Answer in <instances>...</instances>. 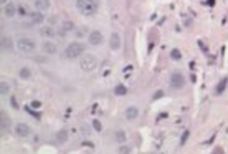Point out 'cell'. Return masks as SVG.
<instances>
[{
  "label": "cell",
  "mask_w": 228,
  "mask_h": 154,
  "mask_svg": "<svg viewBox=\"0 0 228 154\" xmlns=\"http://www.w3.org/2000/svg\"><path fill=\"white\" fill-rule=\"evenodd\" d=\"M9 123H10V119H9V116H7V113H0V126H2V131H5L7 128H9Z\"/></svg>",
  "instance_id": "cell-14"
},
{
  "label": "cell",
  "mask_w": 228,
  "mask_h": 154,
  "mask_svg": "<svg viewBox=\"0 0 228 154\" xmlns=\"http://www.w3.org/2000/svg\"><path fill=\"white\" fill-rule=\"evenodd\" d=\"M26 113H28V114H32V116H35V118H36V119H40V114H38V113H33L32 110H30V106H28V108H26Z\"/></svg>",
  "instance_id": "cell-27"
},
{
  "label": "cell",
  "mask_w": 228,
  "mask_h": 154,
  "mask_svg": "<svg viewBox=\"0 0 228 154\" xmlns=\"http://www.w3.org/2000/svg\"><path fill=\"white\" fill-rule=\"evenodd\" d=\"M66 138H68V133H66V131H60V133L56 134V142H60V144H61V142L66 141Z\"/></svg>",
  "instance_id": "cell-19"
},
{
  "label": "cell",
  "mask_w": 228,
  "mask_h": 154,
  "mask_svg": "<svg viewBox=\"0 0 228 154\" xmlns=\"http://www.w3.org/2000/svg\"><path fill=\"white\" fill-rule=\"evenodd\" d=\"M137 114H139V111H137V108H134V106H129L127 110H126V118L129 119V121L136 119V118H137Z\"/></svg>",
  "instance_id": "cell-13"
},
{
  "label": "cell",
  "mask_w": 228,
  "mask_h": 154,
  "mask_svg": "<svg viewBox=\"0 0 228 154\" xmlns=\"http://www.w3.org/2000/svg\"><path fill=\"white\" fill-rule=\"evenodd\" d=\"M114 93H116L117 96H124V95L127 93V88H126L124 85H117L116 88H114Z\"/></svg>",
  "instance_id": "cell-17"
},
{
  "label": "cell",
  "mask_w": 228,
  "mask_h": 154,
  "mask_svg": "<svg viewBox=\"0 0 228 154\" xmlns=\"http://www.w3.org/2000/svg\"><path fill=\"white\" fill-rule=\"evenodd\" d=\"M188 131H185V133H184V136H182V141H180V144H185V141H187L188 139Z\"/></svg>",
  "instance_id": "cell-26"
},
{
  "label": "cell",
  "mask_w": 228,
  "mask_h": 154,
  "mask_svg": "<svg viewBox=\"0 0 228 154\" xmlns=\"http://www.w3.org/2000/svg\"><path fill=\"white\" fill-rule=\"evenodd\" d=\"M20 76L22 78H30V70L28 68H22L20 70Z\"/></svg>",
  "instance_id": "cell-23"
},
{
  "label": "cell",
  "mask_w": 228,
  "mask_h": 154,
  "mask_svg": "<svg viewBox=\"0 0 228 154\" xmlns=\"http://www.w3.org/2000/svg\"><path fill=\"white\" fill-rule=\"evenodd\" d=\"M93 128H94L96 131H101V129H102V126H101L99 121H93Z\"/></svg>",
  "instance_id": "cell-25"
},
{
  "label": "cell",
  "mask_w": 228,
  "mask_h": 154,
  "mask_svg": "<svg viewBox=\"0 0 228 154\" xmlns=\"http://www.w3.org/2000/svg\"><path fill=\"white\" fill-rule=\"evenodd\" d=\"M41 48H43V51H45V53H48V55L56 53V45H55V43H51V42H43Z\"/></svg>",
  "instance_id": "cell-10"
},
{
  "label": "cell",
  "mask_w": 228,
  "mask_h": 154,
  "mask_svg": "<svg viewBox=\"0 0 228 154\" xmlns=\"http://www.w3.org/2000/svg\"><path fill=\"white\" fill-rule=\"evenodd\" d=\"M10 51L12 50V40L9 37H2V51Z\"/></svg>",
  "instance_id": "cell-16"
},
{
  "label": "cell",
  "mask_w": 228,
  "mask_h": 154,
  "mask_svg": "<svg viewBox=\"0 0 228 154\" xmlns=\"http://www.w3.org/2000/svg\"><path fill=\"white\" fill-rule=\"evenodd\" d=\"M17 48L22 53H33L35 51V42L28 37H20L17 40Z\"/></svg>",
  "instance_id": "cell-3"
},
{
  "label": "cell",
  "mask_w": 228,
  "mask_h": 154,
  "mask_svg": "<svg viewBox=\"0 0 228 154\" xmlns=\"http://www.w3.org/2000/svg\"><path fill=\"white\" fill-rule=\"evenodd\" d=\"M15 133L18 134V136H22V138H25V136H28L30 134V128L23 124V123H18L17 126H15Z\"/></svg>",
  "instance_id": "cell-7"
},
{
  "label": "cell",
  "mask_w": 228,
  "mask_h": 154,
  "mask_svg": "<svg viewBox=\"0 0 228 154\" xmlns=\"http://www.w3.org/2000/svg\"><path fill=\"white\" fill-rule=\"evenodd\" d=\"M116 139L119 141V142H124V141H126V134H124L123 131H117V133H116Z\"/></svg>",
  "instance_id": "cell-22"
},
{
  "label": "cell",
  "mask_w": 228,
  "mask_h": 154,
  "mask_svg": "<svg viewBox=\"0 0 228 154\" xmlns=\"http://www.w3.org/2000/svg\"><path fill=\"white\" fill-rule=\"evenodd\" d=\"M226 85H228V80H226V78H223V80H220V83L216 85V88H215V93H216V95H222V93L225 91Z\"/></svg>",
  "instance_id": "cell-15"
},
{
  "label": "cell",
  "mask_w": 228,
  "mask_h": 154,
  "mask_svg": "<svg viewBox=\"0 0 228 154\" xmlns=\"http://www.w3.org/2000/svg\"><path fill=\"white\" fill-rule=\"evenodd\" d=\"M3 13L7 15V17H15V15H17V7L13 5V3H7L5 7H3Z\"/></svg>",
  "instance_id": "cell-11"
},
{
  "label": "cell",
  "mask_w": 228,
  "mask_h": 154,
  "mask_svg": "<svg viewBox=\"0 0 228 154\" xmlns=\"http://www.w3.org/2000/svg\"><path fill=\"white\" fill-rule=\"evenodd\" d=\"M76 9L81 15L93 17L98 12V0H76Z\"/></svg>",
  "instance_id": "cell-1"
},
{
  "label": "cell",
  "mask_w": 228,
  "mask_h": 154,
  "mask_svg": "<svg viewBox=\"0 0 228 154\" xmlns=\"http://www.w3.org/2000/svg\"><path fill=\"white\" fill-rule=\"evenodd\" d=\"M96 66H98V60L93 55H83L81 60H79V68L83 71H86V73L96 70Z\"/></svg>",
  "instance_id": "cell-4"
},
{
  "label": "cell",
  "mask_w": 228,
  "mask_h": 154,
  "mask_svg": "<svg viewBox=\"0 0 228 154\" xmlns=\"http://www.w3.org/2000/svg\"><path fill=\"white\" fill-rule=\"evenodd\" d=\"M35 9L38 12H47L50 9V0H35Z\"/></svg>",
  "instance_id": "cell-8"
},
{
  "label": "cell",
  "mask_w": 228,
  "mask_h": 154,
  "mask_svg": "<svg viewBox=\"0 0 228 154\" xmlns=\"http://www.w3.org/2000/svg\"><path fill=\"white\" fill-rule=\"evenodd\" d=\"M88 42H89V45H93V47H96V45H101V43H102V33L98 32V30L91 32L89 37H88Z\"/></svg>",
  "instance_id": "cell-6"
},
{
  "label": "cell",
  "mask_w": 228,
  "mask_h": 154,
  "mask_svg": "<svg viewBox=\"0 0 228 154\" xmlns=\"http://www.w3.org/2000/svg\"><path fill=\"white\" fill-rule=\"evenodd\" d=\"M30 18H32L33 23H41L43 22V15H40V13H30Z\"/></svg>",
  "instance_id": "cell-20"
},
{
  "label": "cell",
  "mask_w": 228,
  "mask_h": 154,
  "mask_svg": "<svg viewBox=\"0 0 228 154\" xmlns=\"http://www.w3.org/2000/svg\"><path fill=\"white\" fill-rule=\"evenodd\" d=\"M83 53H85V45H81V43H78V42L70 43L66 47V50H64V56L70 58V60L78 58V56H81Z\"/></svg>",
  "instance_id": "cell-2"
},
{
  "label": "cell",
  "mask_w": 228,
  "mask_h": 154,
  "mask_svg": "<svg viewBox=\"0 0 228 154\" xmlns=\"http://www.w3.org/2000/svg\"><path fill=\"white\" fill-rule=\"evenodd\" d=\"M40 35L45 37V38H53L56 35V32L53 27H43V28H40Z\"/></svg>",
  "instance_id": "cell-9"
},
{
  "label": "cell",
  "mask_w": 228,
  "mask_h": 154,
  "mask_svg": "<svg viewBox=\"0 0 228 154\" xmlns=\"http://www.w3.org/2000/svg\"><path fill=\"white\" fill-rule=\"evenodd\" d=\"M170 55H172L174 60H180L182 58V55H180V51H178V50H172V53H170Z\"/></svg>",
  "instance_id": "cell-24"
},
{
  "label": "cell",
  "mask_w": 228,
  "mask_h": 154,
  "mask_svg": "<svg viewBox=\"0 0 228 154\" xmlns=\"http://www.w3.org/2000/svg\"><path fill=\"white\" fill-rule=\"evenodd\" d=\"M73 27H74V23H73L71 20H64L63 25H61L63 32H71V30H73Z\"/></svg>",
  "instance_id": "cell-18"
},
{
  "label": "cell",
  "mask_w": 228,
  "mask_h": 154,
  "mask_svg": "<svg viewBox=\"0 0 228 154\" xmlns=\"http://www.w3.org/2000/svg\"><path fill=\"white\" fill-rule=\"evenodd\" d=\"M129 151H131L129 148H119V152H129Z\"/></svg>",
  "instance_id": "cell-29"
},
{
  "label": "cell",
  "mask_w": 228,
  "mask_h": 154,
  "mask_svg": "<svg viewBox=\"0 0 228 154\" xmlns=\"http://www.w3.org/2000/svg\"><path fill=\"white\" fill-rule=\"evenodd\" d=\"M109 45H111L112 50H119V48H121V37L117 35V33H112V35H111V42H109Z\"/></svg>",
  "instance_id": "cell-12"
},
{
  "label": "cell",
  "mask_w": 228,
  "mask_h": 154,
  "mask_svg": "<svg viewBox=\"0 0 228 154\" xmlns=\"http://www.w3.org/2000/svg\"><path fill=\"white\" fill-rule=\"evenodd\" d=\"M9 85L5 83V81H2V83H0V95L2 96H5V95H9Z\"/></svg>",
  "instance_id": "cell-21"
},
{
  "label": "cell",
  "mask_w": 228,
  "mask_h": 154,
  "mask_svg": "<svg viewBox=\"0 0 228 154\" xmlns=\"http://www.w3.org/2000/svg\"><path fill=\"white\" fill-rule=\"evenodd\" d=\"M162 95H164V93H162V91H157V93H155V95H154V100H159V98H161Z\"/></svg>",
  "instance_id": "cell-28"
},
{
  "label": "cell",
  "mask_w": 228,
  "mask_h": 154,
  "mask_svg": "<svg viewBox=\"0 0 228 154\" xmlns=\"http://www.w3.org/2000/svg\"><path fill=\"white\" fill-rule=\"evenodd\" d=\"M184 85H185L184 75H182L180 71L172 73V76H170V86H172L174 89H180V88H184Z\"/></svg>",
  "instance_id": "cell-5"
}]
</instances>
